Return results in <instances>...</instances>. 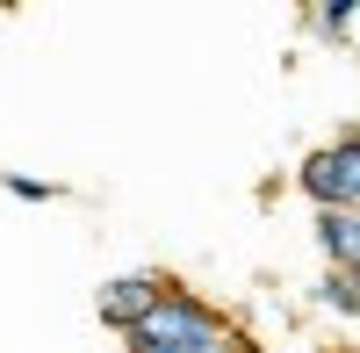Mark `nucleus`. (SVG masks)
<instances>
[{
    "mask_svg": "<svg viewBox=\"0 0 360 353\" xmlns=\"http://www.w3.org/2000/svg\"><path fill=\"white\" fill-rule=\"evenodd\" d=\"M123 353H252V346L238 332V317L202 303L188 281H173V296L144 317L137 332H123Z\"/></svg>",
    "mask_w": 360,
    "mask_h": 353,
    "instance_id": "f257e3e1",
    "label": "nucleus"
},
{
    "mask_svg": "<svg viewBox=\"0 0 360 353\" xmlns=\"http://www.w3.org/2000/svg\"><path fill=\"white\" fill-rule=\"evenodd\" d=\"M295 188H303L317 210H360V130H339L332 144L295 166Z\"/></svg>",
    "mask_w": 360,
    "mask_h": 353,
    "instance_id": "f03ea898",
    "label": "nucleus"
},
{
    "mask_svg": "<svg viewBox=\"0 0 360 353\" xmlns=\"http://www.w3.org/2000/svg\"><path fill=\"white\" fill-rule=\"evenodd\" d=\"M173 281L180 274H166V267H130V274H108L101 281V296H94V310H101V325L123 339V332H137L144 317H152L166 296H173Z\"/></svg>",
    "mask_w": 360,
    "mask_h": 353,
    "instance_id": "7ed1b4c3",
    "label": "nucleus"
},
{
    "mask_svg": "<svg viewBox=\"0 0 360 353\" xmlns=\"http://www.w3.org/2000/svg\"><path fill=\"white\" fill-rule=\"evenodd\" d=\"M317 252L332 259V274H353L360 267V210H317Z\"/></svg>",
    "mask_w": 360,
    "mask_h": 353,
    "instance_id": "20e7f679",
    "label": "nucleus"
},
{
    "mask_svg": "<svg viewBox=\"0 0 360 353\" xmlns=\"http://www.w3.org/2000/svg\"><path fill=\"white\" fill-rule=\"evenodd\" d=\"M303 29H317L324 44H360V0H317V8H303Z\"/></svg>",
    "mask_w": 360,
    "mask_h": 353,
    "instance_id": "39448f33",
    "label": "nucleus"
},
{
    "mask_svg": "<svg viewBox=\"0 0 360 353\" xmlns=\"http://www.w3.org/2000/svg\"><path fill=\"white\" fill-rule=\"evenodd\" d=\"M310 303L332 310V317H360V288H353V274H332V267H324V274L310 281Z\"/></svg>",
    "mask_w": 360,
    "mask_h": 353,
    "instance_id": "423d86ee",
    "label": "nucleus"
},
{
    "mask_svg": "<svg viewBox=\"0 0 360 353\" xmlns=\"http://www.w3.org/2000/svg\"><path fill=\"white\" fill-rule=\"evenodd\" d=\"M0 195H15V202H37V210H51V202H65V181H44V173H0Z\"/></svg>",
    "mask_w": 360,
    "mask_h": 353,
    "instance_id": "0eeeda50",
    "label": "nucleus"
}]
</instances>
